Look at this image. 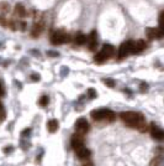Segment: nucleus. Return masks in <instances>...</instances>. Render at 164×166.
I'll return each mask as SVG.
<instances>
[{
  "label": "nucleus",
  "mask_w": 164,
  "mask_h": 166,
  "mask_svg": "<svg viewBox=\"0 0 164 166\" xmlns=\"http://www.w3.org/2000/svg\"><path fill=\"white\" fill-rule=\"evenodd\" d=\"M5 119V110H4V107H3V104L0 103V123Z\"/></svg>",
  "instance_id": "obj_20"
},
{
  "label": "nucleus",
  "mask_w": 164,
  "mask_h": 166,
  "mask_svg": "<svg viewBox=\"0 0 164 166\" xmlns=\"http://www.w3.org/2000/svg\"><path fill=\"white\" fill-rule=\"evenodd\" d=\"M147 47L144 40H136L131 41V53H139Z\"/></svg>",
  "instance_id": "obj_6"
},
{
  "label": "nucleus",
  "mask_w": 164,
  "mask_h": 166,
  "mask_svg": "<svg viewBox=\"0 0 164 166\" xmlns=\"http://www.w3.org/2000/svg\"><path fill=\"white\" fill-rule=\"evenodd\" d=\"M159 164H160V157L159 156H157V157H154L151 161V164H149V166H159Z\"/></svg>",
  "instance_id": "obj_19"
},
{
  "label": "nucleus",
  "mask_w": 164,
  "mask_h": 166,
  "mask_svg": "<svg viewBox=\"0 0 164 166\" xmlns=\"http://www.w3.org/2000/svg\"><path fill=\"white\" fill-rule=\"evenodd\" d=\"M47 103H48V97H46V96L41 97V99L38 101V104H40V106H42V107L47 106Z\"/></svg>",
  "instance_id": "obj_18"
},
{
  "label": "nucleus",
  "mask_w": 164,
  "mask_h": 166,
  "mask_svg": "<svg viewBox=\"0 0 164 166\" xmlns=\"http://www.w3.org/2000/svg\"><path fill=\"white\" fill-rule=\"evenodd\" d=\"M114 53H115V48H114V46H111V45H104L102 48L100 50V52L95 56V62H97V63H102L106 58L111 57Z\"/></svg>",
  "instance_id": "obj_3"
},
{
  "label": "nucleus",
  "mask_w": 164,
  "mask_h": 166,
  "mask_svg": "<svg viewBox=\"0 0 164 166\" xmlns=\"http://www.w3.org/2000/svg\"><path fill=\"white\" fill-rule=\"evenodd\" d=\"M47 126H48V130H50V133H56L58 130V128H59V124H58V121L56 119H51L47 123Z\"/></svg>",
  "instance_id": "obj_14"
},
{
  "label": "nucleus",
  "mask_w": 164,
  "mask_h": 166,
  "mask_svg": "<svg viewBox=\"0 0 164 166\" xmlns=\"http://www.w3.org/2000/svg\"><path fill=\"white\" fill-rule=\"evenodd\" d=\"M104 83H105L106 86H109V87H114V86H115V82H114L112 79H110V78L105 79V81H104Z\"/></svg>",
  "instance_id": "obj_21"
},
{
  "label": "nucleus",
  "mask_w": 164,
  "mask_h": 166,
  "mask_svg": "<svg viewBox=\"0 0 164 166\" xmlns=\"http://www.w3.org/2000/svg\"><path fill=\"white\" fill-rule=\"evenodd\" d=\"M31 78H34V81H38V79H40V76H38V74H32Z\"/></svg>",
  "instance_id": "obj_22"
},
{
  "label": "nucleus",
  "mask_w": 164,
  "mask_h": 166,
  "mask_svg": "<svg viewBox=\"0 0 164 166\" xmlns=\"http://www.w3.org/2000/svg\"><path fill=\"white\" fill-rule=\"evenodd\" d=\"M15 14L18 15V16H21V18H24V16H26L27 11H26V9L24 8V5L16 4V6H15Z\"/></svg>",
  "instance_id": "obj_15"
},
{
  "label": "nucleus",
  "mask_w": 164,
  "mask_h": 166,
  "mask_svg": "<svg viewBox=\"0 0 164 166\" xmlns=\"http://www.w3.org/2000/svg\"><path fill=\"white\" fill-rule=\"evenodd\" d=\"M75 153H76V155H78V157L81 159V160H86L90 156V150L89 149H86L85 146H81L79 149H76Z\"/></svg>",
  "instance_id": "obj_11"
},
{
  "label": "nucleus",
  "mask_w": 164,
  "mask_h": 166,
  "mask_svg": "<svg viewBox=\"0 0 164 166\" xmlns=\"http://www.w3.org/2000/svg\"><path fill=\"white\" fill-rule=\"evenodd\" d=\"M131 53V41H127V42H123L121 46L118 48V55L120 57H126Z\"/></svg>",
  "instance_id": "obj_9"
},
{
  "label": "nucleus",
  "mask_w": 164,
  "mask_h": 166,
  "mask_svg": "<svg viewBox=\"0 0 164 166\" xmlns=\"http://www.w3.org/2000/svg\"><path fill=\"white\" fill-rule=\"evenodd\" d=\"M70 41V36L68 34H65L63 30H58L56 31L51 37V42L53 45H61L64 42H69Z\"/></svg>",
  "instance_id": "obj_4"
},
{
  "label": "nucleus",
  "mask_w": 164,
  "mask_h": 166,
  "mask_svg": "<svg viewBox=\"0 0 164 166\" xmlns=\"http://www.w3.org/2000/svg\"><path fill=\"white\" fill-rule=\"evenodd\" d=\"M151 135H152V138H154L156 140H163V138H164L163 130L154 123L151 124Z\"/></svg>",
  "instance_id": "obj_7"
},
{
  "label": "nucleus",
  "mask_w": 164,
  "mask_h": 166,
  "mask_svg": "<svg viewBox=\"0 0 164 166\" xmlns=\"http://www.w3.org/2000/svg\"><path fill=\"white\" fill-rule=\"evenodd\" d=\"M86 42H88V45H89V48L91 51H94L96 47V32L95 31H93L89 36V38H86Z\"/></svg>",
  "instance_id": "obj_13"
},
{
  "label": "nucleus",
  "mask_w": 164,
  "mask_h": 166,
  "mask_svg": "<svg viewBox=\"0 0 164 166\" xmlns=\"http://www.w3.org/2000/svg\"><path fill=\"white\" fill-rule=\"evenodd\" d=\"M146 35L149 40H153V38H157V37H162V30L160 29H147L146 30Z\"/></svg>",
  "instance_id": "obj_10"
},
{
  "label": "nucleus",
  "mask_w": 164,
  "mask_h": 166,
  "mask_svg": "<svg viewBox=\"0 0 164 166\" xmlns=\"http://www.w3.org/2000/svg\"><path fill=\"white\" fill-rule=\"evenodd\" d=\"M83 166H94V165H93L91 161H86L85 164H83Z\"/></svg>",
  "instance_id": "obj_23"
},
{
  "label": "nucleus",
  "mask_w": 164,
  "mask_h": 166,
  "mask_svg": "<svg viewBox=\"0 0 164 166\" xmlns=\"http://www.w3.org/2000/svg\"><path fill=\"white\" fill-rule=\"evenodd\" d=\"M91 118L94 120L97 121H101V120H106V121H114L116 115L112 110L110 109H96V110H93L90 113Z\"/></svg>",
  "instance_id": "obj_2"
},
{
  "label": "nucleus",
  "mask_w": 164,
  "mask_h": 166,
  "mask_svg": "<svg viewBox=\"0 0 164 166\" xmlns=\"http://www.w3.org/2000/svg\"><path fill=\"white\" fill-rule=\"evenodd\" d=\"M0 9H1L3 13H9L10 11V6L8 3H3L1 5H0Z\"/></svg>",
  "instance_id": "obj_17"
},
{
  "label": "nucleus",
  "mask_w": 164,
  "mask_h": 166,
  "mask_svg": "<svg viewBox=\"0 0 164 166\" xmlns=\"http://www.w3.org/2000/svg\"><path fill=\"white\" fill-rule=\"evenodd\" d=\"M72 146L74 150H76V149H79L81 146H84V139H83V135H79V134H74L72 136Z\"/></svg>",
  "instance_id": "obj_8"
},
{
  "label": "nucleus",
  "mask_w": 164,
  "mask_h": 166,
  "mask_svg": "<svg viewBox=\"0 0 164 166\" xmlns=\"http://www.w3.org/2000/svg\"><path fill=\"white\" fill-rule=\"evenodd\" d=\"M11 150H13V148H5V149H4V151H5V153H8V151H11Z\"/></svg>",
  "instance_id": "obj_25"
},
{
  "label": "nucleus",
  "mask_w": 164,
  "mask_h": 166,
  "mask_svg": "<svg viewBox=\"0 0 164 166\" xmlns=\"http://www.w3.org/2000/svg\"><path fill=\"white\" fill-rule=\"evenodd\" d=\"M43 31V24L42 23H35L34 26H32V30H31V35L34 37H38Z\"/></svg>",
  "instance_id": "obj_12"
},
{
  "label": "nucleus",
  "mask_w": 164,
  "mask_h": 166,
  "mask_svg": "<svg viewBox=\"0 0 164 166\" xmlns=\"http://www.w3.org/2000/svg\"><path fill=\"white\" fill-rule=\"evenodd\" d=\"M75 43L76 45H84V43L86 42V37L84 36V35H78L75 37Z\"/></svg>",
  "instance_id": "obj_16"
},
{
  "label": "nucleus",
  "mask_w": 164,
  "mask_h": 166,
  "mask_svg": "<svg viewBox=\"0 0 164 166\" xmlns=\"http://www.w3.org/2000/svg\"><path fill=\"white\" fill-rule=\"evenodd\" d=\"M75 131H76V134H79V135H84V134H86V133L89 131V123L86 121V119L80 118V119L76 120Z\"/></svg>",
  "instance_id": "obj_5"
},
{
  "label": "nucleus",
  "mask_w": 164,
  "mask_h": 166,
  "mask_svg": "<svg viewBox=\"0 0 164 166\" xmlns=\"http://www.w3.org/2000/svg\"><path fill=\"white\" fill-rule=\"evenodd\" d=\"M122 121L125 124H127L128 126H132V128H137L139 131H146L148 129L143 115L141 113H136V112H122L120 114Z\"/></svg>",
  "instance_id": "obj_1"
},
{
  "label": "nucleus",
  "mask_w": 164,
  "mask_h": 166,
  "mask_svg": "<svg viewBox=\"0 0 164 166\" xmlns=\"http://www.w3.org/2000/svg\"><path fill=\"white\" fill-rule=\"evenodd\" d=\"M4 94V91H3V86H1V83H0V96H3Z\"/></svg>",
  "instance_id": "obj_24"
}]
</instances>
